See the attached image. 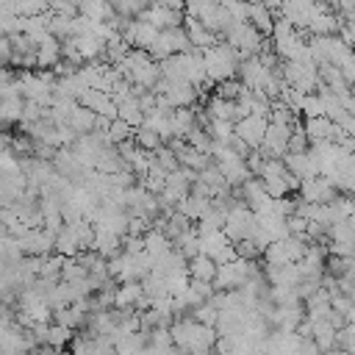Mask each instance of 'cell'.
<instances>
[{"label": "cell", "instance_id": "3957f363", "mask_svg": "<svg viewBox=\"0 0 355 355\" xmlns=\"http://www.w3.org/2000/svg\"><path fill=\"white\" fill-rule=\"evenodd\" d=\"M186 275H189V280H197V283H214L216 263L205 255H194L186 261Z\"/></svg>", "mask_w": 355, "mask_h": 355}, {"label": "cell", "instance_id": "6da1fadb", "mask_svg": "<svg viewBox=\"0 0 355 355\" xmlns=\"http://www.w3.org/2000/svg\"><path fill=\"white\" fill-rule=\"evenodd\" d=\"M202 69H205V78L208 83H222V80H233L236 72H239V64H241V55L236 50H230L225 42H216L214 47L202 50Z\"/></svg>", "mask_w": 355, "mask_h": 355}, {"label": "cell", "instance_id": "7a4b0ae2", "mask_svg": "<svg viewBox=\"0 0 355 355\" xmlns=\"http://www.w3.org/2000/svg\"><path fill=\"white\" fill-rule=\"evenodd\" d=\"M266 122H269L266 116H244V119H239V122L233 125V136L252 153V150H258L261 141H263Z\"/></svg>", "mask_w": 355, "mask_h": 355}]
</instances>
